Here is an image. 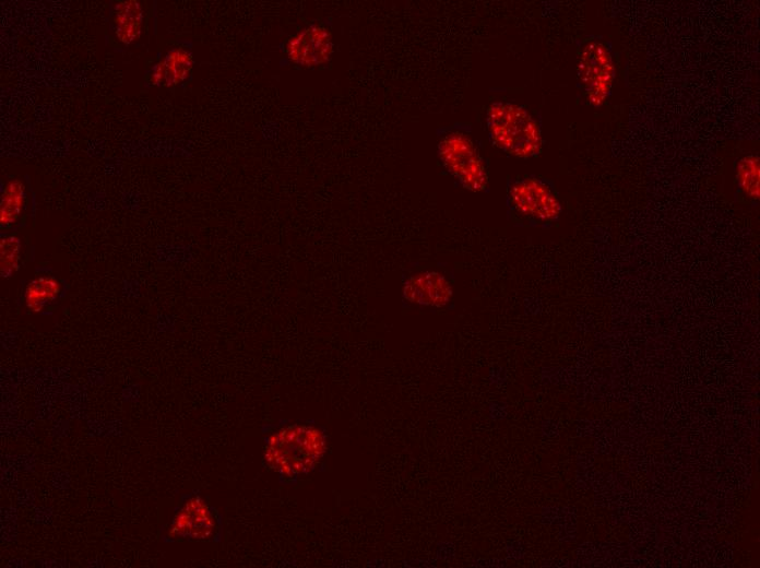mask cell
Masks as SVG:
<instances>
[{
    "label": "cell",
    "instance_id": "6da1fadb",
    "mask_svg": "<svg viewBox=\"0 0 760 568\" xmlns=\"http://www.w3.org/2000/svg\"><path fill=\"white\" fill-rule=\"evenodd\" d=\"M326 449L328 437L319 425L280 424L264 437L263 459L282 483L293 484L318 469Z\"/></svg>",
    "mask_w": 760,
    "mask_h": 568
},
{
    "label": "cell",
    "instance_id": "7a4b0ae2",
    "mask_svg": "<svg viewBox=\"0 0 760 568\" xmlns=\"http://www.w3.org/2000/svg\"><path fill=\"white\" fill-rule=\"evenodd\" d=\"M485 128L490 143L509 156L530 159L542 153L541 116L525 105L508 99L492 100L485 111Z\"/></svg>",
    "mask_w": 760,
    "mask_h": 568
},
{
    "label": "cell",
    "instance_id": "3957f363",
    "mask_svg": "<svg viewBox=\"0 0 760 568\" xmlns=\"http://www.w3.org/2000/svg\"><path fill=\"white\" fill-rule=\"evenodd\" d=\"M436 138L438 159L458 186L474 193L488 191V164L473 126L455 121L437 128Z\"/></svg>",
    "mask_w": 760,
    "mask_h": 568
},
{
    "label": "cell",
    "instance_id": "277c9868",
    "mask_svg": "<svg viewBox=\"0 0 760 568\" xmlns=\"http://www.w3.org/2000/svg\"><path fill=\"white\" fill-rule=\"evenodd\" d=\"M506 205L509 220L523 227L550 228L562 214V203L554 182L536 175L510 179Z\"/></svg>",
    "mask_w": 760,
    "mask_h": 568
},
{
    "label": "cell",
    "instance_id": "5b68a950",
    "mask_svg": "<svg viewBox=\"0 0 760 568\" xmlns=\"http://www.w3.org/2000/svg\"><path fill=\"white\" fill-rule=\"evenodd\" d=\"M616 79L613 47L601 36L579 40L577 52V88L592 107H601L610 96Z\"/></svg>",
    "mask_w": 760,
    "mask_h": 568
},
{
    "label": "cell",
    "instance_id": "8992f818",
    "mask_svg": "<svg viewBox=\"0 0 760 568\" xmlns=\"http://www.w3.org/2000/svg\"><path fill=\"white\" fill-rule=\"evenodd\" d=\"M285 48L290 62L301 68H314L330 61L334 45L330 31L313 23L292 36Z\"/></svg>",
    "mask_w": 760,
    "mask_h": 568
},
{
    "label": "cell",
    "instance_id": "52a82bcc",
    "mask_svg": "<svg viewBox=\"0 0 760 568\" xmlns=\"http://www.w3.org/2000/svg\"><path fill=\"white\" fill-rule=\"evenodd\" d=\"M217 530L213 510L200 495H191L179 508L168 529L170 539L211 540Z\"/></svg>",
    "mask_w": 760,
    "mask_h": 568
},
{
    "label": "cell",
    "instance_id": "ba28073f",
    "mask_svg": "<svg viewBox=\"0 0 760 568\" xmlns=\"http://www.w3.org/2000/svg\"><path fill=\"white\" fill-rule=\"evenodd\" d=\"M402 295L411 304L443 308L452 300L453 286L444 274L427 270L407 277L402 287Z\"/></svg>",
    "mask_w": 760,
    "mask_h": 568
},
{
    "label": "cell",
    "instance_id": "9c48e42d",
    "mask_svg": "<svg viewBox=\"0 0 760 568\" xmlns=\"http://www.w3.org/2000/svg\"><path fill=\"white\" fill-rule=\"evenodd\" d=\"M193 57L185 48L170 49L149 74V81L153 85L174 87L185 82L192 71Z\"/></svg>",
    "mask_w": 760,
    "mask_h": 568
},
{
    "label": "cell",
    "instance_id": "30bf717a",
    "mask_svg": "<svg viewBox=\"0 0 760 568\" xmlns=\"http://www.w3.org/2000/svg\"><path fill=\"white\" fill-rule=\"evenodd\" d=\"M143 7L136 0L119 1L114 11V29L116 37L124 45L136 40L143 25Z\"/></svg>",
    "mask_w": 760,
    "mask_h": 568
},
{
    "label": "cell",
    "instance_id": "8fae6325",
    "mask_svg": "<svg viewBox=\"0 0 760 568\" xmlns=\"http://www.w3.org/2000/svg\"><path fill=\"white\" fill-rule=\"evenodd\" d=\"M26 201V187L21 179L9 180L2 190L0 202V225L10 227L20 218Z\"/></svg>",
    "mask_w": 760,
    "mask_h": 568
},
{
    "label": "cell",
    "instance_id": "7c38bea8",
    "mask_svg": "<svg viewBox=\"0 0 760 568\" xmlns=\"http://www.w3.org/2000/svg\"><path fill=\"white\" fill-rule=\"evenodd\" d=\"M61 293L60 282L48 275L33 279L25 287L24 301L32 312H39L47 304L52 303Z\"/></svg>",
    "mask_w": 760,
    "mask_h": 568
},
{
    "label": "cell",
    "instance_id": "4fadbf2b",
    "mask_svg": "<svg viewBox=\"0 0 760 568\" xmlns=\"http://www.w3.org/2000/svg\"><path fill=\"white\" fill-rule=\"evenodd\" d=\"M736 181L739 193L747 201L756 202L760 197V159L757 154L741 157L736 166Z\"/></svg>",
    "mask_w": 760,
    "mask_h": 568
},
{
    "label": "cell",
    "instance_id": "5bb4252c",
    "mask_svg": "<svg viewBox=\"0 0 760 568\" xmlns=\"http://www.w3.org/2000/svg\"><path fill=\"white\" fill-rule=\"evenodd\" d=\"M21 240L15 235H7L0 241V272L4 279L13 276L20 268Z\"/></svg>",
    "mask_w": 760,
    "mask_h": 568
}]
</instances>
